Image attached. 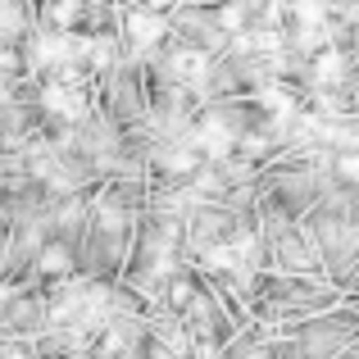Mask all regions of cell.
Listing matches in <instances>:
<instances>
[{
  "mask_svg": "<svg viewBox=\"0 0 359 359\" xmlns=\"http://www.w3.org/2000/svg\"><path fill=\"white\" fill-rule=\"evenodd\" d=\"M159 36H164V18H159L155 9H132V14H128V41L137 46V50L155 46Z\"/></svg>",
  "mask_w": 359,
  "mask_h": 359,
  "instance_id": "6da1fadb",
  "label": "cell"
},
{
  "mask_svg": "<svg viewBox=\"0 0 359 359\" xmlns=\"http://www.w3.org/2000/svg\"><path fill=\"white\" fill-rule=\"evenodd\" d=\"M46 109H55V114H69V118H82V114H87L82 96H78V91H69L64 82H60V87H50V91H46Z\"/></svg>",
  "mask_w": 359,
  "mask_h": 359,
  "instance_id": "7a4b0ae2",
  "label": "cell"
},
{
  "mask_svg": "<svg viewBox=\"0 0 359 359\" xmlns=\"http://www.w3.org/2000/svg\"><path fill=\"white\" fill-rule=\"evenodd\" d=\"M341 73H346V64H341V55H337V50H327V55H318V60H314V78L318 82H337Z\"/></svg>",
  "mask_w": 359,
  "mask_h": 359,
  "instance_id": "3957f363",
  "label": "cell"
},
{
  "mask_svg": "<svg viewBox=\"0 0 359 359\" xmlns=\"http://www.w3.org/2000/svg\"><path fill=\"white\" fill-rule=\"evenodd\" d=\"M296 14L305 18V27L323 23V18H327V0H296Z\"/></svg>",
  "mask_w": 359,
  "mask_h": 359,
  "instance_id": "277c9868",
  "label": "cell"
},
{
  "mask_svg": "<svg viewBox=\"0 0 359 359\" xmlns=\"http://www.w3.org/2000/svg\"><path fill=\"white\" fill-rule=\"evenodd\" d=\"M64 264H69V259H64V245H50V250H46V259H41V269L46 273H60Z\"/></svg>",
  "mask_w": 359,
  "mask_h": 359,
  "instance_id": "5b68a950",
  "label": "cell"
},
{
  "mask_svg": "<svg viewBox=\"0 0 359 359\" xmlns=\"http://www.w3.org/2000/svg\"><path fill=\"white\" fill-rule=\"evenodd\" d=\"M337 173H341V177H355V155H341V159H337Z\"/></svg>",
  "mask_w": 359,
  "mask_h": 359,
  "instance_id": "8992f818",
  "label": "cell"
}]
</instances>
